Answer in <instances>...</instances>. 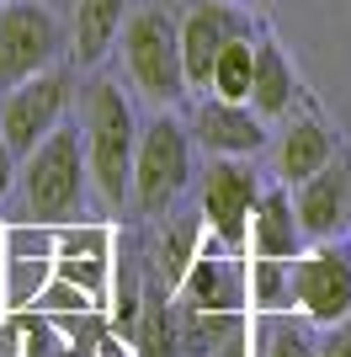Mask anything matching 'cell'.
I'll use <instances>...</instances> for the list:
<instances>
[{
  "instance_id": "6da1fadb",
  "label": "cell",
  "mask_w": 351,
  "mask_h": 357,
  "mask_svg": "<svg viewBox=\"0 0 351 357\" xmlns=\"http://www.w3.org/2000/svg\"><path fill=\"white\" fill-rule=\"evenodd\" d=\"M133 149H139V118L128 96L112 80H96L86 96V171L107 208H123L133 197Z\"/></svg>"
},
{
  "instance_id": "7a4b0ae2",
  "label": "cell",
  "mask_w": 351,
  "mask_h": 357,
  "mask_svg": "<svg viewBox=\"0 0 351 357\" xmlns=\"http://www.w3.org/2000/svg\"><path fill=\"white\" fill-rule=\"evenodd\" d=\"M128 80L144 91L155 107H171L187 96V59H181V22L165 6H139L128 11L123 32H117Z\"/></svg>"
},
{
  "instance_id": "3957f363",
  "label": "cell",
  "mask_w": 351,
  "mask_h": 357,
  "mask_svg": "<svg viewBox=\"0 0 351 357\" xmlns=\"http://www.w3.org/2000/svg\"><path fill=\"white\" fill-rule=\"evenodd\" d=\"M22 203H27L32 224H75L80 219V197H86V149H80V134L58 123L43 144L22 160Z\"/></svg>"
},
{
  "instance_id": "277c9868",
  "label": "cell",
  "mask_w": 351,
  "mask_h": 357,
  "mask_svg": "<svg viewBox=\"0 0 351 357\" xmlns=\"http://www.w3.org/2000/svg\"><path fill=\"white\" fill-rule=\"evenodd\" d=\"M192 181V134L187 123H176L171 112L149 118L139 128V149H133V203L144 213H165Z\"/></svg>"
},
{
  "instance_id": "5b68a950",
  "label": "cell",
  "mask_w": 351,
  "mask_h": 357,
  "mask_svg": "<svg viewBox=\"0 0 351 357\" xmlns=\"http://www.w3.org/2000/svg\"><path fill=\"white\" fill-rule=\"evenodd\" d=\"M261 181L245 165V155H213L203 171V229L213 245L240 256L250 245V213H256Z\"/></svg>"
},
{
  "instance_id": "8992f818",
  "label": "cell",
  "mask_w": 351,
  "mask_h": 357,
  "mask_svg": "<svg viewBox=\"0 0 351 357\" xmlns=\"http://www.w3.org/2000/svg\"><path fill=\"white\" fill-rule=\"evenodd\" d=\"M58 48H64V27L43 0H6L0 6V91L54 70Z\"/></svg>"
},
{
  "instance_id": "52a82bcc",
  "label": "cell",
  "mask_w": 351,
  "mask_h": 357,
  "mask_svg": "<svg viewBox=\"0 0 351 357\" xmlns=\"http://www.w3.org/2000/svg\"><path fill=\"white\" fill-rule=\"evenodd\" d=\"M64 107H70V75L64 70H43V75H32V80H22V86L6 91L0 134H6V144H11L16 160H27L32 149L54 134L58 118H64Z\"/></svg>"
},
{
  "instance_id": "ba28073f",
  "label": "cell",
  "mask_w": 351,
  "mask_h": 357,
  "mask_svg": "<svg viewBox=\"0 0 351 357\" xmlns=\"http://www.w3.org/2000/svg\"><path fill=\"white\" fill-rule=\"evenodd\" d=\"M292 304L314 326H336L351 314V245L320 240L314 251L292 256Z\"/></svg>"
},
{
  "instance_id": "9c48e42d",
  "label": "cell",
  "mask_w": 351,
  "mask_h": 357,
  "mask_svg": "<svg viewBox=\"0 0 351 357\" xmlns=\"http://www.w3.org/2000/svg\"><path fill=\"white\" fill-rule=\"evenodd\" d=\"M250 38V16L234 11L229 0H192L181 16V59H187V86H208L213 59L224 54V43Z\"/></svg>"
},
{
  "instance_id": "30bf717a",
  "label": "cell",
  "mask_w": 351,
  "mask_h": 357,
  "mask_svg": "<svg viewBox=\"0 0 351 357\" xmlns=\"http://www.w3.org/2000/svg\"><path fill=\"white\" fill-rule=\"evenodd\" d=\"M292 208H298V224L309 240H336L351 224V155H330V165L298 181Z\"/></svg>"
},
{
  "instance_id": "8fae6325",
  "label": "cell",
  "mask_w": 351,
  "mask_h": 357,
  "mask_svg": "<svg viewBox=\"0 0 351 357\" xmlns=\"http://www.w3.org/2000/svg\"><path fill=\"white\" fill-rule=\"evenodd\" d=\"M181 310H245L250 304V267L229 251H197L187 278L176 283Z\"/></svg>"
},
{
  "instance_id": "7c38bea8",
  "label": "cell",
  "mask_w": 351,
  "mask_h": 357,
  "mask_svg": "<svg viewBox=\"0 0 351 357\" xmlns=\"http://www.w3.org/2000/svg\"><path fill=\"white\" fill-rule=\"evenodd\" d=\"M176 357H250L245 310H181L176 304Z\"/></svg>"
},
{
  "instance_id": "4fadbf2b",
  "label": "cell",
  "mask_w": 351,
  "mask_h": 357,
  "mask_svg": "<svg viewBox=\"0 0 351 357\" xmlns=\"http://www.w3.org/2000/svg\"><path fill=\"white\" fill-rule=\"evenodd\" d=\"M192 128H197V144L208 155H256L266 144V118L250 102H224V96H208L197 112H192Z\"/></svg>"
},
{
  "instance_id": "5bb4252c",
  "label": "cell",
  "mask_w": 351,
  "mask_h": 357,
  "mask_svg": "<svg viewBox=\"0 0 351 357\" xmlns=\"http://www.w3.org/2000/svg\"><path fill=\"white\" fill-rule=\"evenodd\" d=\"M304 224H298V208H292L288 187H272V192L256 197V213H250V251L256 256H304Z\"/></svg>"
},
{
  "instance_id": "9a60e30c",
  "label": "cell",
  "mask_w": 351,
  "mask_h": 357,
  "mask_svg": "<svg viewBox=\"0 0 351 357\" xmlns=\"http://www.w3.org/2000/svg\"><path fill=\"white\" fill-rule=\"evenodd\" d=\"M250 342V357H320V331L304 310H256Z\"/></svg>"
},
{
  "instance_id": "2e32d148",
  "label": "cell",
  "mask_w": 351,
  "mask_h": 357,
  "mask_svg": "<svg viewBox=\"0 0 351 357\" xmlns=\"http://www.w3.org/2000/svg\"><path fill=\"white\" fill-rule=\"evenodd\" d=\"M330 155H336L330 128H325L320 118H298L277 144V176L288 181V187H298V181H309L320 165H330Z\"/></svg>"
},
{
  "instance_id": "e0dca14e",
  "label": "cell",
  "mask_w": 351,
  "mask_h": 357,
  "mask_svg": "<svg viewBox=\"0 0 351 357\" xmlns=\"http://www.w3.org/2000/svg\"><path fill=\"white\" fill-rule=\"evenodd\" d=\"M128 22V0H75V59L102 64Z\"/></svg>"
},
{
  "instance_id": "ac0fdd59",
  "label": "cell",
  "mask_w": 351,
  "mask_h": 357,
  "mask_svg": "<svg viewBox=\"0 0 351 357\" xmlns=\"http://www.w3.org/2000/svg\"><path fill=\"white\" fill-rule=\"evenodd\" d=\"M298 96V80H292V64L282 59V48L272 38L256 43V80H250V107L261 118H282Z\"/></svg>"
},
{
  "instance_id": "d6986e66",
  "label": "cell",
  "mask_w": 351,
  "mask_h": 357,
  "mask_svg": "<svg viewBox=\"0 0 351 357\" xmlns=\"http://www.w3.org/2000/svg\"><path fill=\"white\" fill-rule=\"evenodd\" d=\"M11 336H22V357H91V347L70 342V336H75L70 320H58V326H54L43 310L11 320Z\"/></svg>"
},
{
  "instance_id": "ffe728a7",
  "label": "cell",
  "mask_w": 351,
  "mask_h": 357,
  "mask_svg": "<svg viewBox=\"0 0 351 357\" xmlns=\"http://www.w3.org/2000/svg\"><path fill=\"white\" fill-rule=\"evenodd\" d=\"M250 80H256V43L250 38L224 43V54L213 59V75H208V91L224 102H250Z\"/></svg>"
},
{
  "instance_id": "44dd1931",
  "label": "cell",
  "mask_w": 351,
  "mask_h": 357,
  "mask_svg": "<svg viewBox=\"0 0 351 357\" xmlns=\"http://www.w3.org/2000/svg\"><path fill=\"white\" fill-rule=\"evenodd\" d=\"M197 235H203V213H187V219H176L171 229L160 235V278H165V288L176 294V283L187 278V267L197 261Z\"/></svg>"
},
{
  "instance_id": "7402d4cb",
  "label": "cell",
  "mask_w": 351,
  "mask_h": 357,
  "mask_svg": "<svg viewBox=\"0 0 351 357\" xmlns=\"http://www.w3.org/2000/svg\"><path fill=\"white\" fill-rule=\"evenodd\" d=\"M250 310H298L292 304V261H282V256L250 261Z\"/></svg>"
},
{
  "instance_id": "603a6c76",
  "label": "cell",
  "mask_w": 351,
  "mask_h": 357,
  "mask_svg": "<svg viewBox=\"0 0 351 357\" xmlns=\"http://www.w3.org/2000/svg\"><path fill=\"white\" fill-rule=\"evenodd\" d=\"M32 310L43 314H96L102 310V298H91L80 283H70V278H58V283L38 288V298H32Z\"/></svg>"
},
{
  "instance_id": "cb8c5ba5",
  "label": "cell",
  "mask_w": 351,
  "mask_h": 357,
  "mask_svg": "<svg viewBox=\"0 0 351 357\" xmlns=\"http://www.w3.org/2000/svg\"><path fill=\"white\" fill-rule=\"evenodd\" d=\"M54 267H58V278L80 283L91 298H102V304H107V272H112V256H58Z\"/></svg>"
},
{
  "instance_id": "d4e9b609",
  "label": "cell",
  "mask_w": 351,
  "mask_h": 357,
  "mask_svg": "<svg viewBox=\"0 0 351 357\" xmlns=\"http://www.w3.org/2000/svg\"><path fill=\"white\" fill-rule=\"evenodd\" d=\"M112 251V229H75L58 224V256H107Z\"/></svg>"
},
{
  "instance_id": "484cf974",
  "label": "cell",
  "mask_w": 351,
  "mask_h": 357,
  "mask_svg": "<svg viewBox=\"0 0 351 357\" xmlns=\"http://www.w3.org/2000/svg\"><path fill=\"white\" fill-rule=\"evenodd\" d=\"M320 357H351V314L320 336Z\"/></svg>"
},
{
  "instance_id": "4316f807",
  "label": "cell",
  "mask_w": 351,
  "mask_h": 357,
  "mask_svg": "<svg viewBox=\"0 0 351 357\" xmlns=\"http://www.w3.org/2000/svg\"><path fill=\"white\" fill-rule=\"evenodd\" d=\"M16 171H22V165H16V155H11V144H6V134H0V197L16 187Z\"/></svg>"
},
{
  "instance_id": "83f0119b",
  "label": "cell",
  "mask_w": 351,
  "mask_h": 357,
  "mask_svg": "<svg viewBox=\"0 0 351 357\" xmlns=\"http://www.w3.org/2000/svg\"><path fill=\"white\" fill-rule=\"evenodd\" d=\"M0 267H6V224H0Z\"/></svg>"
}]
</instances>
